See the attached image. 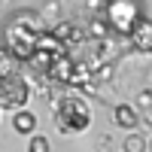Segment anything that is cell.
<instances>
[{
    "mask_svg": "<svg viewBox=\"0 0 152 152\" xmlns=\"http://www.w3.org/2000/svg\"><path fill=\"white\" fill-rule=\"evenodd\" d=\"M28 152H52V146H49V140H46V137L34 134L31 140H28Z\"/></svg>",
    "mask_w": 152,
    "mask_h": 152,
    "instance_id": "9c48e42d",
    "label": "cell"
},
{
    "mask_svg": "<svg viewBox=\"0 0 152 152\" xmlns=\"http://www.w3.org/2000/svg\"><path fill=\"white\" fill-rule=\"evenodd\" d=\"M9 70H12V58L6 52H0V73H9Z\"/></svg>",
    "mask_w": 152,
    "mask_h": 152,
    "instance_id": "30bf717a",
    "label": "cell"
},
{
    "mask_svg": "<svg viewBox=\"0 0 152 152\" xmlns=\"http://www.w3.org/2000/svg\"><path fill=\"white\" fill-rule=\"evenodd\" d=\"M28 100H31V85L18 70L0 73V110L21 113L28 110Z\"/></svg>",
    "mask_w": 152,
    "mask_h": 152,
    "instance_id": "3957f363",
    "label": "cell"
},
{
    "mask_svg": "<svg viewBox=\"0 0 152 152\" xmlns=\"http://www.w3.org/2000/svg\"><path fill=\"white\" fill-rule=\"evenodd\" d=\"M12 128H15L18 134H28V137H34L37 116H34L31 110H21V113H15V116H12Z\"/></svg>",
    "mask_w": 152,
    "mask_h": 152,
    "instance_id": "52a82bcc",
    "label": "cell"
},
{
    "mask_svg": "<svg viewBox=\"0 0 152 152\" xmlns=\"http://www.w3.org/2000/svg\"><path fill=\"white\" fill-rule=\"evenodd\" d=\"M113 125L116 128H125V131H137V125H140V113H137L131 104H116L113 110Z\"/></svg>",
    "mask_w": 152,
    "mask_h": 152,
    "instance_id": "5b68a950",
    "label": "cell"
},
{
    "mask_svg": "<svg viewBox=\"0 0 152 152\" xmlns=\"http://www.w3.org/2000/svg\"><path fill=\"white\" fill-rule=\"evenodd\" d=\"M122 152H146V137L137 134V131H131V134L122 140Z\"/></svg>",
    "mask_w": 152,
    "mask_h": 152,
    "instance_id": "ba28073f",
    "label": "cell"
},
{
    "mask_svg": "<svg viewBox=\"0 0 152 152\" xmlns=\"http://www.w3.org/2000/svg\"><path fill=\"white\" fill-rule=\"evenodd\" d=\"M91 104L79 94H64L55 100V110H52V122L55 128L64 134V137H76V134H85L91 128Z\"/></svg>",
    "mask_w": 152,
    "mask_h": 152,
    "instance_id": "7a4b0ae2",
    "label": "cell"
},
{
    "mask_svg": "<svg viewBox=\"0 0 152 152\" xmlns=\"http://www.w3.org/2000/svg\"><path fill=\"white\" fill-rule=\"evenodd\" d=\"M43 28L40 21L34 18V12H12L3 24V52L12 61H24L31 64L40 52V43H43Z\"/></svg>",
    "mask_w": 152,
    "mask_h": 152,
    "instance_id": "6da1fadb",
    "label": "cell"
},
{
    "mask_svg": "<svg viewBox=\"0 0 152 152\" xmlns=\"http://www.w3.org/2000/svg\"><path fill=\"white\" fill-rule=\"evenodd\" d=\"M131 43L137 52H152V18H146V15L140 18V24L131 34Z\"/></svg>",
    "mask_w": 152,
    "mask_h": 152,
    "instance_id": "8992f818",
    "label": "cell"
},
{
    "mask_svg": "<svg viewBox=\"0 0 152 152\" xmlns=\"http://www.w3.org/2000/svg\"><path fill=\"white\" fill-rule=\"evenodd\" d=\"M140 18H143V9L137 0H107V21L116 34L131 37Z\"/></svg>",
    "mask_w": 152,
    "mask_h": 152,
    "instance_id": "277c9868",
    "label": "cell"
}]
</instances>
